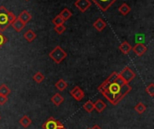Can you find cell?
Segmentation results:
<instances>
[{"instance_id":"6da1fadb","label":"cell","mask_w":154,"mask_h":129,"mask_svg":"<svg viewBox=\"0 0 154 129\" xmlns=\"http://www.w3.org/2000/svg\"><path fill=\"white\" fill-rule=\"evenodd\" d=\"M132 90V87L119 73L114 71L99 87L98 91L114 106H116Z\"/></svg>"},{"instance_id":"cb8c5ba5","label":"cell","mask_w":154,"mask_h":129,"mask_svg":"<svg viewBox=\"0 0 154 129\" xmlns=\"http://www.w3.org/2000/svg\"><path fill=\"white\" fill-rule=\"evenodd\" d=\"M83 109L88 112V113H91L94 110V103L92 101H88L83 105Z\"/></svg>"},{"instance_id":"836d02e7","label":"cell","mask_w":154,"mask_h":129,"mask_svg":"<svg viewBox=\"0 0 154 129\" xmlns=\"http://www.w3.org/2000/svg\"><path fill=\"white\" fill-rule=\"evenodd\" d=\"M88 129H90V128H88Z\"/></svg>"},{"instance_id":"7402d4cb","label":"cell","mask_w":154,"mask_h":129,"mask_svg":"<svg viewBox=\"0 0 154 129\" xmlns=\"http://www.w3.org/2000/svg\"><path fill=\"white\" fill-rule=\"evenodd\" d=\"M134 110L139 114V115H142V114H143L144 112H145V110H146V106L143 103V102H139L136 106H134Z\"/></svg>"},{"instance_id":"5bb4252c","label":"cell","mask_w":154,"mask_h":129,"mask_svg":"<svg viewBox=\"0 0 154 129\" xmlns=\"http://www.w3.org/2000/svg\"><path fill=\"white\" fill-rule=\"evenodd\" d=\"M51 102H52L55 106L59 107V106H60V105L64 102V98H63L60 93H56V94H54V95L51 97Z\"/></svg>"},{"instance_id":"ac0fdd59","label":"cell","mask_w":154,"mask_h":129,"mask_svg":"<svg viewBox=\"0 0 154 129\" xmlns=\"http://www.w3.org/2000/svg\"><path fill=\"white\" fill-rule=\"evenodd\" d=\"M55 87L58 90L60 91H64L67 88H68V83L63 80V79H60L56 83H55Z\"/></svg>"},{"instance_id":"7c38bea8","label":"cell","mask_w":154,"mask_h":129,"mask_svg":"<svg viewBox=\"0 0 154 129\" xmlns=\"http://www.w3.org/2000/svg\"><path fill=\"white\" fill-rule=\"evenodd\" d=\"M106 109V104L102 99H98L94 103V110H96L97 113H102Z\"/></svg>"},{"instance_id":"8992f818","label":"cell","mask_w":154,"mask_h":129,"mask_svg":"<svg viewBox=\"0 0 154 129\" xmlns=\"http://www.w3.org/2000/svg\"><path fill=\"white\" fill-rule=\"evenodd\" d=\"M119 74L127 83H130L136 76L135 72L132 69H130V67H128V66H126Z\"/></svg>"},{"instance_id":"4316f807","label":"cell","mask_w":154,"mask_h":129,"mask_svg":"<svg viewBox=\"0 0 154 129\" xmlns=\"http://www.w3.org/2000/svg\"><path fill=\"white\" fill-rule=\"evenodd\" d=\"M145 91L147 92V94H149L151 97H154V83H151L150 85H148L145 89Z\"/></svg>"},{"instance_id":"83f0119b","label":"cell","mask_w":154,"mask_h":129,"mask_svg":"<svg viewBox=\"0 0 154 129\" xmlns=\"http://www.w3.org/2000/svg\"><path fill=\"white\" fill-rule=\"evenodd\" d=\"M7 41L8 40L6 38V36H5L2 33H0V48H2L4 46V44L6 43Z\"/></svg>"},{"instance_id":"ffe728a7","label":"cell","mask_w":154,"mask_h":129,"mask_svg":"<svg viewBox=\"0 0 154 129\" xmlns=\"http://www.w3.org/2000/svg\"><path fill=\"white\" fill-rule=\"evenodd\" d=\"M60 16L63 18V20L66 22L67 20H69V19L72 16V13H71V11H70L69 9H68V8H64V9L60 12Z\"/></svg>"},{"instance_id":"d6a6232c","label":"cell","mask_w":154,"mask_h":129,"mask_svg":"<svg viewBox=\"0 0 154 129\" xmlns=\"http://www.w3.org/2000/svg\"><path fill=\"white\" fill-rule=\"evenodd\" d=\"M0 119H1V116H0Z\"/></svg>"},{"instance_id":"44dd1931","label":"cell","mask_w":154,"mask_h":129,"mask_svg":"<svg viewBox=\"0 0 154 129\" xmlns=\"http://www.w3.org/2000/svg\"><path fill=\"white\" fill-rule=\"evenodd\" d=\"M44 79H45L44 75H43L42 72H40V71H37V72L34 73L33 76H32V80H33L36 83H38V84L42 83V82L44 80Z\"/></svg>"},{"instance_id":"9a60e30c","label":"cell","mask_w":154,"mask_h":129,"mask_svg":"<svg viewBox=\"0 0 154 129\" xmlns=\"http://www.w3.org/2000/svg\"><path fill=\"white\" fill-rule=\"evenodd\" d=\"M18 18L21 19V20L26 24L28 22H30V21L32 20V14H31L27 10H23V11H22V13L18 15Z\"/></svg>"},{"instance_id":"1f68e13d","label":"cell","mask_w":154,"mask_h":129,"mask_svg":"<svg viewBox=\"0 0 154 129\" xmlns=\"http://www.w3.org/2000/svg\"><path fill=\"white\" fill-rule=\"evenodd\" d=\"M25 1H29V0H25Z\"/></svg>"},{"instance_id":"4fadbf2b","label":"cell","mask_w":154,"mask_h":129,"mask_svg":"<svg viewBox=\"0 0 154 129\" xmlns=\"http://www.w3.org/2000/svg\"><path fill=\"white\" fill-rule=\"evenodd\" d=\"M119 50L122 52V53H124V54H129L130 52H131V51H132V49H133V47L131 46V44L128 42H124L123 43H121L120 45H119Z\"/></svg>"},{"instance_id":"d6986e66","label":"cell","mask_w":154,"mask_h":129,"mask_svg":"<svg viewBox=\"0 0 154 129\" xmlns=\"http://www.w3.org/2000/svg\"><path fill=\"white\" fill-rule=\"evenodd\" d=\"M118 11H119L123 15H127V14L130 13V11H131V7H130L127 4L123 3V4L119 6Z\"/></svg>"},{"instance_id":"4dcf8cb0","label":"cell","mask_w":154,"mask_h":129,"mask_svg":"<svg viewBox=\"0 0 154 129\" xmlns=\"http://www.w3.org/2000/svg\"><path fill=\"white\" fill-rule=\"evenodd\" d=\"M60 129H66V128H65V127H61V128H60Z\"/></svg>"},{"instance_id":"f1b7e54d","label":"cell","mask_w":154,"mask_h":129,"mask_svg":"<svg viewBox=\"0 0 154 129\" xmlns=\"http://www.w3.org/2000/svg\"><path fill=\"white\" fill-rule=\"evenodd\" d=\"M8 101V99H7V96H4V95H0V105L3 106L5 105L6 102Z\"/></svg>"},{"instance_id":"603a6c76","label":"cell","mask_w":154,"mask_h":129,"mask_svg":"<svg viewBox=\"0 0 154 129\" xmlns=\"http://www.w3.org/2000/svg\"><path fill=\"white\" fill-rule=\"evenodd\" d=\"M10 93H11V90L7 87V85H5V84L0 85V95L8 96Z\"/></svg>"},{"instance_id":"30bf717a","label":"cell","mask_w":154,"mask_h":129,"mask_svg":"<svg viewBox=\"0 0 154 129\" xmlns=\"http://www.w3.org/2000/svg\"><path fill=\"white\" fill-rule=\"evenodd\" d=\"M12 26H13V28L14 29V31L15 32H17V33H20L24 27H25V24L21 20V19H19L18 17H16L15 19H14V21L12 23V24H11Z\"/></svg>"},{"instance_id":"484cf974","label":"cell","mask_w":154,"mask_h":129,"mask_svg":"<svg viewBox=\"0 0 154 129\" xmlns=\"http://www.w3.org/2000/svg\"><path fill=\"white\" fill-rule=\"evenodd\" d=\"M54 31L59 33V34H62L65 31H66V26L64 24H60V25H55L54 26Z\"/></svg>"},{"instance_id":"3957f363","label":"cell","mask_w":154,"mask_h":129,"mask_svg":"<svg viewBox=\"0 0 154 129\" xmlns=\"http://www.w3.org/2000/svg\"><path fill=\"white\" fill-rule=\"evenodd\" d=\"M50 58L57 64L61 63L67 57V52L60 47V46H56L50 53H49Z\"/></svg>"},{"instance_id":"7a4b0ae2","label":"cell","mask_w":154,"mask_h":129,"mask_svg":"<svg viewBox=\"0 0 154 129\" xmlns=\"http://www.w3.org/2000/svg\"><path fill=\"white\" fill-rule=\"evenodd\" d=\"M16 18L15 14L7 10L5 6H0V33L5 32Z\"/></svg>"},{"instance_id":"f546056e","label":"cell","mask_w":154,"mask_h":129,"mask_svg":"<svg viewBox=\"0 0 154 129\" xmlns=\"http://www.w3.org/2000/svg\"><path fill=\"white\" fill-rule=\"evenodd\" d=\"M90 129H102L98 125H94L93 127H92V128H90Z\"/></svg>"},{"instance_id":"277c9868","label":"cell","mask_w":154,"mask_h":129,"mask_svg":"<svg viewBox=\"0 0 154 129\" xmlns=\"http://www.w3.org/2000/svg\"><path fill=\"white\" fill-rule=\"evenodd\" d=\"M63 127H64V125L62 123H60V121H59L53 118H49L42 124V128L43 129H60Z\"/></svg>"},{"instance_id":"ba28073f","label":"cell","mask_w":154,"mask_h":129,"mask_svg":"<svg viewBox=\"0 0 154 129\" xmlns=\"http://www.w3.org/2000/svg\"><path fill=\"white\" fill-rule=\"evenodd\" d=\"M75 6L80 12L85 13L91 6V1L90 0H77L75 2Z\"/></svg>"},{"instance_id":"5b68a950","label":"cell","mask_w":154,"mask_h":129,"mask_svg":"<svg viewBox=\"0 0 154 129\" xmlns=\"http://www.w3.org/2000/svg\"><path fill=\"white\" fill-rule=\"evenodd\" d=\"M97 6L103 12L107 11L117 0H92Z\"/></svg>"},{"instance_id":"d4e9b609","label":"cell","mask_w":154,"mask_h":129,"mask_svg":"<svg viewBox=\"0 0 154 129\" xmlns=\"http://www.w3.org/2000/svg\"><path fill=\"white\" fill-rule=\"evenodd\" d=\"M64 23H65V21L63 20V18L60 15V14H58V15H56L53 19H52V24H54V25H60V24H64Z\"/></svg>"},{"instance_id":"9c48e42d","label":"cell","mask_w":154,"mask_h":129,"mask_svg":"<svg viewBox=\"0 0 154 129\" xmlns=\"http://www.w3.org/2000/svg\"><path fill=\"white\" fill-rule=\"evenodd\" d=\"M132 50L134 51V52L137 56L141 57V56H143V55L146 52V51H147V46H145V45L143 44V43H137V44H135V45L133 47Z\"/></svg>"},{"instance_id":"2e32d148","label":"cell","mask_w":154,"mask_h":129,"mask_svg":"<svg viewBox=\"0 0 154 129\" xmlns=\"http://www.w3.org/2000/svg\"><path fill=\"white\" fill-rule=\"evenodd\" d=\"M19 123H20V125H21L23 128H28V127L32 125V122L31 118H30L28 116L24 115V116H23V117L20 118Z\"/></svg>"},{"instance_id":"52a82bcc","label":"cell","mask_w":154,"mask_h":129,"mask_svg":"<svg viewBox=\"0 0 154 129\" xmlns=\"http://www.w3.org/2000/svg\"><path fill=\"white\" fill-rule=\"evenodd\" d=\"M70 96L77 101H81L84 97H85V93L84 91L79 87V86H75L70 91H69Z\"/></svg>"},{"instance_id":"8fae6325","label":"cell","mask_w":154,"mask_h":129,"mask_svg":"<svg viewBox=\"0 0 154 129\" xmlns=\"http://www.w3.org/2000/svg\"><path fill=\"white\" fill-rule=\"evenodd\" d=\"M93 26H94V28H95L97 31L102 32V31L106 27V23L102 18H97V19L94 22Z\"/></svg>"},{"instance_id":"e0dca14e","label":"cell","mask_w":154,"mask_h":129,"mask_svg":"<svg viewBox=\"0 0 154 129\" xmlns=\"http://www.w3.org/2000/svg\"><path fill=\"white\" fill-rule=\"evenodd\" d=\"M23 37H24V39H25L28 42H32V41H34V40L36 39L37 35H36V33H35L32 30L29 29V30H27L26 33L23 34Z\"/></svg>"}]
</instances>
